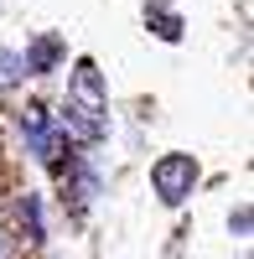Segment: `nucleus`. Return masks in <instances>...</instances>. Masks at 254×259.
<instances>
[{"label":"nucleus","instance_id":"f257e3e1","mask_svg":"<svg viewBox=\"0 0 254 259\" xmlns=\"http://www.w3.org/2000/svg\"><path fill=\"white\" fill-rule=\"evenodd\" d=\"M104 78L94 68V57H78L73 62V78H68V104H62V130L78 140H104Z\"/></svg>","mask_w":254,"mask_h":259},{"label":"nucleus","instance_id":"f03ea898","mask_svg":"<svg viewBox=\"0 0 254 259\" xmlns=\"http://www.w3.org/2000/svg\"><path fill=\"white\" fill-rule=\"evenodd\" d=\"M151 187H156V197H161L166 207L187 202V192L197 187V161L187 156V150H166V156L151 166Z\"/></svg>","mask_w":254,"mask_h":259},{"label":"nucleus","instance_id":"7ed1b4c3","mask_svg":"<svg viewBox=\"0 0 254 259\" xmlns=\"http://www.w3.org/2000/svg\"><path fill=\"white\" fill-rule=\"evenodd\" d=\"M57 57H62V36L47 31V36L26 41V52H21V68H26V73H52V62H57Z\"/></svg>","mask_w":254,"mask_h":259},{"label":"nucleus","instance_id":"20e7f679","mask_svg":"<svg viewBox=\"0 0 254 259\" xmlns=\"http://www.w3.org/2000/svg\"><path fill=\"white\" fill-rule=\"evenodd\" d=\"M21 223H26V239H41V207H36V197H21Z\"/></svg>","mask_w":254,"mask_h":259},{"label":"nucleus","instance_id":"39448f33","mask_svg":"<svg viewBox=\"0 0 254 259\" xmlns=\"http://www.w3.org/2000/svg\"><path fill=\"white\" fill-rule=\"evenodd\" d=\"M21 73H26V68H21V52H0V89H11Z\"/></svg>","mask_w":254,"mask_h":259},{"label":"nucleus","instance_id":"423d86ee","mask_svg":"<svg viewBox=\"0 0 254 259\" xmlns=\"http://www.w3.org/2000/svg\"><path fill=\"white\" fill-rule=\"evenodd\" d=\"M151 26H156V31H161L166 41H177V36H182V26H177V16H161V11H151Z\"/></svg>","mask_w":254,"mask_h":259},{"label":"nucleus","instance_id":"0eeeda50","mask_svg":"<svg viewBox=\"0 0 254 259\" xmlns=\"http://www.w3.org/2000/svg\"><path fill=\"white\" fill-rule=\"evenodd\" d=\"M234 233H239V239H249V207L234 212Z\"/></svg>","mask_w":254,"mask_h":259}]
</instances>
